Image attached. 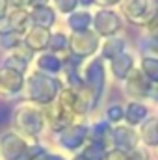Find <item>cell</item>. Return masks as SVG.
Segmentation results:
<instances>
[{"instance_id":"cell-1","label":"cell","mask_w":158,"mask_h":160,"mask_svg":"<svg viewBox=\"0 0 158 160\" xmlns=\"http://www.w3.org/2000/svg\"><path fill=\"white\" fill-rule=\"evenodd\" d=\"M30 86L34 88L32 89V97L36 99L37 97V93H43V97H41V101H48L50 97H52V93L56 91V88H58V84L56 82H52L50 78H37V77H34L32 82H30Z\"/></svg>"},{"instance_id":"cell-2","label":"cell","mask_w":158,"mask_h":160,"mask_svg":"<svg viewBox=\"0 0 158 160\" xmlns=\"http://www.w3.org/2000/svg\"><path fill=\"white\" fill-rule=\"evenodd\" d=\"M2 147H4V153H6V158L15 160L21 157V151H22V143L19 142V138L15 136H6L4 142H2Z\"/></svg>"},{"instance_id":"cell-3","label":"cell","mask_w":158,"mask_h":160,"mask_svg":"<svg viewBox=\"0 0 158 160\" xmlns=\"http://www.w3.org/2000/svg\"><path fill=\"white\" fill-rule=\"evenodd\" d=\"M21 127L26 128L28 132H37L41 130V118L30 112V108H24V112H21Z\"/></svg>"},{"instance_id":"cell-4","label":"cell","mask_w":158,"mask_h":160,"mask_svg":"<svg viewBox=\"0 0 158 160\" xmlns=\"http://www.w3.org/2000/svg\"><path fill=\"white\" fill-rule=\"evenodd\" d=\"M2 84H4V88L6 89H9V91H17L19 88H21V75L15 71V69H6V71H2Z\"/></svg>"},{"instance_id":"cell-5","label":"cell","mask_w":158,"mask_h":160,"mask_svg":"<svg viewBox=\"0 0 158 160\" xmlns=\"http://www.w3.org/2000/svg\"><path fill=\"white\" fill-rule=\"evenodd\" d=\"M34 19H37V22H41V24L48 26V24L54 21V13H52L48 8L41 6V8H37V9L34 11Z\"/></svg>"},{"instance_id":"cell-6","label":"cell","mask_w":158,"mask_h":160,"mask_svg":"<svg viewBox=\"0 0 158 160\" xmlns=\"http://www.w3.org/2000/svg\"><path fill=\"white\" fill-rule=\"evenodd\" d=\"M145 114H147V110H145L143 106L130 104V106H128V114H126V118H128L130 123H138L140 119H143V118H145Z\"/></svg>"},{"instance_id":"cell-7","label":"cell","mask_w":158,"mask_h":160,"mask_svg":"<svg viewBox=\"0 0 158 160\" xmlns=\"http://www.w3.org/2000/svg\"><path fill=\"white\" fill-rule=\"evenodd\" d=\"M26 19H28V15H26L22 9H17V11L11 15V21H9V24H11V26H15L17 30H22V28L26 26Z\"/></svg>"},{"instance_id":"cell-8","label":"cell","mask_w":158,"mask_h":160,"mask_svg":"<svg viewBox=\"0 0 158 160\" xmlns=\"http://www.w3.org/2000/svg\"><path fill=\"white\" fill-rule=\"evenodd\" d=\"M41 63H45L43 67H45L47 71H58V69H60V63H58V60H54V58H50V56H45V58H41Z\"/></svg>"},{"instance_id":"cell-9","label":"cell","mask_w":158,"mask_h":160,"mask_svg":"<svg viewBox=\"0 0 158 160\" xmlns=\"http://www.w3.org/2000/svg\"><path fill=\"white\" fill-rule=\"evenodd\" d=\"M87 21H89V17H87L86 13H80V15H75V17H73L71 26H73V28H82V24H84V28H86V26H87Z\"/></svg>"},{"instance_id":"cell-10","label":"cell","mask_w":158,"mask_h":160,"mask_svg":"<svg viewBox=\"0 0 158 160\" xmlns=\"http://www.w3.org/2000/svg\"><path fill=\"white\" fill-rule=\"evenodd\" d=\"M119 110H121L119 106H112V108H110V118H112V119H119V118H121V112H119Z\"/></svg>"},{"instance_id":"cell-11","label":"cell","mask_w":158,"mask_h":160,"mask_svg":"<svg viewBox=\"0 0 158 160\" xmlns=\"http://www.w3.org/2000/svg\"><path fill=\"white\" fill-rule=\"evenodd\" d=\"M6 13V0H0V17Z\"/></svg>"},{"instance_id":"cell-12","label":"cell","mask_w":158,"mask_h":160,"mask_svg":"<svg viewBox=\"0 0 158 160\" xmlns=\"http://www.w3.org/2000/svg\"><path fill=\"white\" fill-rule=\"evenodd\" d=\"M13 2H15L17 6H24V2H26V0H13Z\"/></svg>"}]
</instances>
